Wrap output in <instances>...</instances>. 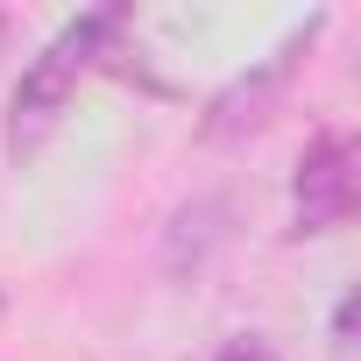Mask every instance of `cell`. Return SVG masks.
<instances>
[{"label": "cell", "instance_id": "cell-2", "mask_svg": "<svg viewBox=\"0 0 361 361\" xmlns=\"http://www.w3.org/2000/svg\"><path fill=\"white\" fill-rule=\"evenodd\" d=\"M354 213V142L340 128H326L305 163H298V185H290V234H333Z\"/></svg>", "mask_w": 361, "mask_h": 361}, {"label": "cell", "instance_id": "cell-3", "mask_svg": "<svg viewBox=\"0 0 361 361\" xmlns=\"http://www.w3.org/2000/svg\"><path fill=\"white\" fill-rule=\"evenodd\" d=\"M312 29H319V22H312ZM312 29H305V36H290V43H283L255 78H234V85L213 99V121H206V135H213V142H234V135H248V128H262V121H269V106H276V99H283V85H290V64H298V57H305V43H312Z\"/></svg>", "mask_w": 361, "mask_h": 361}, {"label": "cell", "instance_id": "cell-5", "mask_svg": "<svg viewBox=\"0 0 361 361\" xmlns=\"http://www.w3.org/2000/svg\"><path fill=\"white\" fill-rule=\"evenodd\" d=\"M220 361H276V347H269V340H255V333H241V340H227V347H220Z\"/></svg>", "mask_w": 361, "mask_h": 361}, {"label": "cell", "instance_id": "cell-4", "mask_svg": "<svg viewBox=\"0 0 361 361\" xmlns=\"http://www.w3.org/2000/svg\"><path fill=\"white\" fill-rule=\"evenodd\" d=\"M220 220H227V206H220V199H199V206L177 213V220H170V269H199V262H206V248L227 234Z\"/></svg>", "mask_w": 361, "mask_h": 361}, {"label": "cell", "instance_id": "cell-1", "mask_svg": "<svg viewBox=\"0 0 361 361\" xmlns=\"http://www.w3.org/2000/svg\"><path fill=\"white\" fill-rule=\"evenodd\" d=\"M114 29H121V8H99V15L64 22V29L43 43V57L22 71L15 106H8V156H36V149L50 142V128L64 121V106H71L78 78L92 71V57H99V43H106Z\"/></svg>", "mask_w": 361, "mask_h": 361}, {"label": "cell", "instance_id": "cell-6", "mask_svg": "<svg viewBox=\"0 0 361 361\" xmlns=\"http://www.w3.org/2000/svg\"><path fill=\"white\" fill-rule=\"evenodd\" d=\"M347 333H354V298L333 312V340H340V354H347Z\"/></svg>", "mask_w": 361, "mask_h": 361}]
</instances>
